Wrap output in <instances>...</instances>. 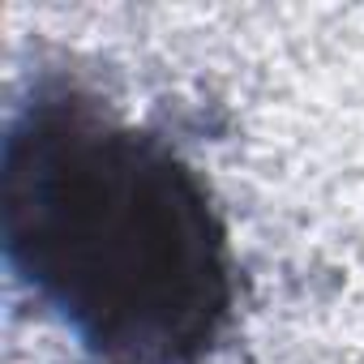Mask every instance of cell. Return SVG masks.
I'll return each mask as SVG.
<instances>
[{"instance_id":"6da1fadb","label":"cell","mask_w":364,"mask_h":364,"mask_svg":"<svg viewBox=\"0 0 364 364\" xmlns=\"http://www.w3.org/2000/svg\"><path fill=\"white\" fill-rule=\"evenodd\" d=\"M5 266L86 364H210L240 257L180 146L65 69H39L0 141Z\"/></svg>"}]
</instances>
